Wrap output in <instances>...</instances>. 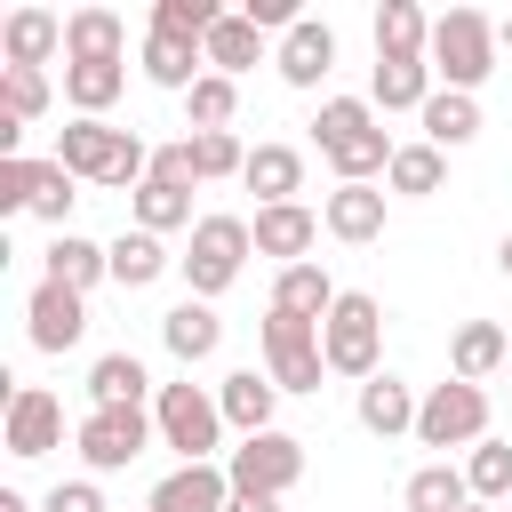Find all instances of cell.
I'll return each instance as SVG.
<instances>
[{
  "instance_id": "51",
  "label": "cell",
  "mask_w": 512,
  "mask_h": 512,
  "mask_svg": "<svg viewBox=\"0 0 512 512\" xmlns=\"http://www.w3.org/2000/svg\"><path fill=\"white\" fill-rule=\"evenodd\" d=\"M504 512H512V504H504Z\"/></svg>"
},
{
  "instance_id": "21",
  "label": "cell",
  "mask_w": 512,
  "mask_h": 512,
  "mask_svg": "<svg viewBox=\"0 0 512 512\" xmlns=\"http://www.w3.org/2000/svg\"><path fill=\"white\" fill-rule=\"evenodd\" d=\"M416 408H424V400H416V392H408L392 368H384V376H368V384H360V400H352L360 432H376V440H400V432H416Z\"/></svg>"
},
{
  "instance_id": "6",
  "label": "cell",
  "mask_w": 512,
  "mask_h": 512,
  "mask_svg": "<svg viewBox=\"0 0 512 512\" xmlns=\"http://www.w3.org/2000/svg\"><path fill=\"white\" fill-rule=\"evenodd\" d=\"M152 424H160V448H176L184 464H216V448H224V408H216V392H200L192 376L184 384H160V400H152Z\"/></svg>"
},
{
  "instance_id": "47",
  "label": "cell",
  "mask_w": 512,
  "mask_h": 512,
  "mask_svg": "<svg viewBox=\"0 0 512 512\" xmlns=\"http://www.w3.org/2000/svg\"><path fill=\"white\" fill-rule=\"evenodd\" d=\"M0 512H40V504H32L24 488H0Z\"/></svg>"
},
{
  "instance_id": "37",
  "label": "cell",
  "mask_w": 512,
  "mask_h": 512,
  "mask_svg": "<svg viewBox=\"0 0 512 512\" xmlns=\"http://www.w3.org/2000/svg\"><path fill=\"white\" fill-rule=\"evenodd\" d=\"M72 200H80V176L48 152V160H32V216L40 224H56V232H72Z\"/></svg>"
},
{
  "instance_id": "1",
  "label": "cell",
  "mask_w": 512,
  "mask_h": 512,
  "mask_svg": "<svg viewBox=\"0 0 512 512\" xmlns=\"http://www.w3.org/2000/svg\"><path fill=\"white\" fill-rule=\"evenodd\" d=\"M312 144H320V160L336 168V184H376V176L392 168V152H400V144L384 136V120H376L368 96H320Z\"/></svg>"
},
{
  "instance_id": "48",
  "label": "cell",
  "mask_w": 512,
  "mask_h": 512,
  "mask_svg": "<svg viewBox=\"0 0 512 512\" xmlns=\"http://www.w3.org/2000/svg\"><path fill=\"white\" fill-rule=\"evenodd\" d=\"M496 272H504V280H512V232H504V240H496Z\"/></svg>"
},
{
  "instance_id": "18",
  "label": "cell",
  "mask_w": 512,
  "mask_h": 512,
  "mask_svg": "<svg viewBox=\"0 0 512 512\" xmlns=\"http://www.w3.org/2000/svg\"><path fill=\"white\" fill-rule=\"evenodd\" d=\"M432 96H440V80H432L424 56H376V72H368V104L376 112H424Z\"/></svg>"
},
{
  "instance_id": "28",
  "label": "cell",
  "mask_w": 512,
  "mask_h": 512,
  "mask_svg": "<svg viewBox=\"0 0 512 512\" xmlns=\"http://www.w3.org/2000/svg\"><path fill=\"white\" fill-rule=\"evenodd\" d=\"M504 368V328L496 320H464L456 336H448V376L456 384H488Z\"/></svg>"
},
{
  "instance_id": "40",
  "label": "cell",
  "mask_w": 512,
  "mask_h": 512,
  "mask_svg": "<svg viewBox=\"0 0 512 512\" xmlns=\"http://www.w3.org/2000/svg\"><path fill=\"white\" fill-rule=\"evenodd\" d=\"M184 112H192V136H208V128H232V112H240V80H224V72H200V80H192V96H184Z\"/></svg>"
},
{
  "instance_id": "42",
  "label": "cell",
  "mask_w": 512,
  "mask_h": 512,
  "mask_svg": "<svg viewBox=\"0 0 512 512\" xmlns=\"http://www.w3.org/2000/svg\"><path fill=\"white\" fill-rule=\"evenodd\" d=\"M192 168H200V184H224V176L248 168V144L232 128H208V136H192Z\"/></svg>"
},
{
  "instance_id": "16",
  "label": "cell",
  "mask_w": 512,
  "mask_h": 512,
  "mask_svg": "<svg viewBox=\"0 0 512 512\" xmlns=\"http://www.w3.org/2000/svg\"><path fill=\"white\" fill-rule=\"evenodd\" d=\"M312 240H320V216H312L304 200L256 208V256H272L280 272H288V264H312Z\"/></svg>"
},
{
  "instance_id": "29",
  "label": "cell",
  "mask_w": 512,
  "mask_h": 512,
  "mask_svg": "<svg viewBox=\"0 0 512 512\" xmlns=\"http://www.w3.org/2000/svg\"><path fill=\"white\" fill-rule=\"evenodd\" d=\"M464 504H480L464 464H416L408 488H400V512H464Z\"/></svg>"
},
{
  "instance_id": "25",
  "label": "cell",
  "mask_w": 512,
  "mask_h": 512,
  "mask_svg": "<svg viewBox=\"0 0 512 512\" xmlns=\"http://www.w3.org/2000/svg\"><path fill=\"white\" fill-rule=\"evenodd\" d=\"M40 280H64V288H96V280H112V248L104 240H88V232H56L48 240V272Z\"/></svg>"
},
{
  "instance_id": "3",
  "label": "cell",
  "mask_w": 512,
  "mask_h": 512,
  "mask_svg": "<svg viewBox=\"0 0 512 512\" xmlns=\"http://www.w3.org/2000/svg\"><path fill=\"white\" fill-rule=\"evenodd\" d=\"M248 256H256V224H248V216H200L192 240H184V256H176V272H184V288H192L200 304H216V296L248 272Z\"/></svg>"
},
{
  "instance_id": "38",
  "label": "cell",
  "mask_w": 512,
  "mask_h": 512,
  "mask_svg": "<svg viewBox=\"0 0 512 512\" xmlns=\"http://www.w3.org/2000/svg\"><path fill=\"white\" fill-rule=\"evenodd\" d=\"M216 24H224V8H216V0H152V32H160V40L200 48Z\"/></svg>"
},
{
  "instance_id": "24",
  "label": "cell",
  "mask_w": 512,
  "mask_h": 512,
  "mask_svg": "<svg viewBox=\"0 0 512 512\" xmlns=\"http://www.w3.org/2000/svg\"><path fill=\"white\" fill-rule=\"evenodd\" d=\"M104 56H128V24L112 8H72L64 16V64H104Z\"/></svg>"
},
{
  "instance_id": "27",
  "label": "cell",
  "mask_w": 512,
  "mask_h": 512,
  "mask_svg": "<svg viewBox=\"0 0 512 512\" xmlns=\"http://www.w3.org/2000/svg\"><path fill=\"white\" fill-rule=\"evenodd\" d=\"M200 56H208V72H224V80H240V72H256L264 64V32L240 16V8H224V24L200 40Z\"/></svg>"
},
{
  "instance_id": "14",
  "label": "cell",
  "mask_w": 512,
  "mask_h": 512,
  "mask_svg": "<svg viewBox=\"0 0 512 512\" xmlns=\"http://www.w3.org/2000/svg\"><path fill=\"white\" fill-rule=\"evenodd\" d=\"M272 72H280L288 88H320V80L336 72V32H328L320 16H304L296 32H280V48H272Z\"/></svg>"
},
{
  "instance_id": "5",
  "label": "cell",
  "mask_w": 512,
  "mask_h": 512,
  "mask_svg": "<svg viewBox=\"0 0 512 512\" xmlns=\"http://www.w3.org/2000/svg\"><path fill=\"white\" fill-rule=\"evenodd\" d=\"M424 64H432L440 88L472 96V88L496 72V16H480V8H448V16H432V48H424Z\"/></svg>"
},
{
  "instance_id": "43",
  "label": "cell",
  "mask_w": 512,
  "mask_h": 512,
  "mask_svg": "<svg viewBox=\"0 0 512 512\" xmlns=\"http://www.w3.org/2000/svg\"><path fill=\"white\" fill-rule=\"evenodd\" d=\"M152 176H160V184H176V192H192V184H200V168H192V136L160 144V152H152Z\"/></svg>"
},
{
  "instance_id": "41",
  "label": "cell",
  "mask_w": 512,
  "mask_h": 512,
  "mask_svg": "<svg viewBox=\"0 0 512 512\" xmlns=\"http://www.w3.org/2000/svg\"><path fill=\"white\" fill-rule=\"evenodd\" d=\"M0 112H8V120H40V112H48V72L0 64Z\"/></svg>"
},
{
  "instance_id": "4",
  "label": "cell",
  "mask_w": 512,
  "mask_h": 512,
  "mask_svg": "<svg viewBox=\"0 0 512 512\" xmlns=\"http://www.w3.org/2000/svg\"><path fill=\"white\" fill-rule=\"evenodd\" d=\"M320 360H328V376H352V384L384 376V304L368 288L336 296V312L320 320Z\"/></svg>"
},
{
  "instance_id": "8",
  "label": "cell",
  "mask_w": 512,
  "mask_h": 512,
  "mask_svg": "<svg viewBox=\"0 0 512 512\" xmlns=\"http://www.w3.org/2000/svg\"><path fill=\"white\" fill-rule=\"evenodd\" d=\"M152 440H160L152 408H88V416H80V432H72V448H80V464H88V472H128Z\"/></svg>"
},
{
  "instance_id": "7",
  "label": "cell",
  "mask_w": 512,
  "mask_h": 512,
  "mask_svg": "<svg viewBox=\"0 0 512 512\" xmlns=\"http://www.w3.org/2000/svg\"><path fill=\"white\" fill-rule=\"evenodd\" d=\"M256 344H264V376H272L280 392H320V376H328V360H320V320L264 304Z\"/></svg>"
},
{
  "instance_id": "35",
  "label": "cell",
  "mask_w": 512,
  "mask_h": 512,
  "mask_svg": "<svg viewBox=\"0 0 512 512\" xmlns=\"http://www.w3.org/2000/svg\"><path fill=\"white\" fill-rule=\"evenodd\" d=\"M336 296H344V288H336L320 264H288V272L272 280V304H280V312H304V320H328Z\"/></svg>"
},
{
  "instance_id": "19",
  "label": "cell",
  "mask_w": 512,
  "mask_h": 512,
  "mask_svg": "<svg viewBox=\"0 0 512 512\" xmlns=\"http://www.w3.org/2000/svg\"><path fill=\"white\" fill-rule=\"evenodd\" d=\"M144 400H160V384L144 376L136 352H96L88 360V408H144Z\"/></svg>"
},
{
  "instance_id": "11",
  "label": "cell",
  "mask_w": 512,
  "mask_h": 512,
  "mask_svg": "<svg viewBox=\"0 0 512 512\" xmlns=\"http://www.w3.org/2000/svg\"><path fill=\"white\" fill-rule=\"evenodd\" d=\"M0 448H8L16 464H32V456L64 448V400H56L48 384H16V392H8V408H0Z\"/></svg>"
},
{
  "instance_id": "20",
  "label": "cell",
  "mask_w": 512,
  "mask_h": 512,
  "mask_svg": "<svg viewBox=\"0 0 512 512\" xmlns=\"http://www.w3.org/2000/svg\"><path fill=\"white\" fill-rule=\"evenodd\" d=\"M216 408H224V424L248 440V432H272V408H280V384L264 376V368H232L224 384H216Z\"/></svg>"
},
{
  "instance_id": "50",
  "label": "cell",
  "mask_w": 512,
  "mask_h": 512,
  "mask_svg": "<svg viewBox=\"0 0 512 512\" xmlns=\"http://www.w3.org/2000/svg\"><path fill=\"white\" fill-rule=\"evenodd\" d=\"M464 512H496V504H464Z\"/></svg>"
},
{
  "instance_id": "34",
  "label": "cell",
  "mask_w": 512,
  "mask_h": 512,
  "mask_svg": "<svg viewBox=\"0 0 512 512\" xmlns=\"http://www.w3.org/2000/svg\"><path fill=\"white\" fill-rule=\"evenodd\" d=\"M152 88H176V96H192V80L208 72V56L200 48H184V40H160V32H144V64H136Z\"/></svg>"
},
{
  "instance_id": "22",
  "label": "cell",
  "mask_w": 512,
  "mask_h": 512,
  "mask_svg": "<svg viewBox=\"0 0 512 512\" xmlns=\"http://www.w3.org/2000/svg\"><path fill=\"white\" fill-rule=\"evenodd\" d=\"M240 184L256 192V208H280V200H296V192H304V152H296V144H248Z\"/></svg>"
},
{
  "instance_id": "33",
  "label": "cell",
  "mask_w": 512,
  "mask_h": 512,
  "mask_svg": "<svg viewBox=\"0 0 512 512\" xmlns=\"http://www.w3.org/2000/svg\"><path fill=\"white\" fill-rule=\"evenodd\" d=\"M104 248H112V280H120V288H152V280L176 264L168 240H160V232H136V224H128L120 240H104Z\"/></svg>"
},
{
  "instance_id": "49",
  "label": "cell",
  "mask_w": 512,
  "mask_h": 512,
  "mask_svg": "<svg viewBox=\"0 0 512 512\" xmlns=\"http://www.w3.org/2000/svg\"><path fill=\"white\" fill-rule=\"evenodd\" d=\"M496 48H512V16H504V24H496Z\"/></svg>"
},
{
  "instance_id": "39",
  "label": "cell",
  "mask_w": 512,
  "mask_h": 512,
  "mask_svg": "<svg viewBox=\"0 0 512 512\" xmlns=\"http://www.w3.org/2000/svg\"><path fill=\"white\" fill-rule=\"evenodd\" d=\"M464 480H472V496L480 504H512V440H480L472 456H464Z\"/></svg>"
},
{
  "instance_id": "2",
  "label": "cell",
  "mask_w": 512,
  "mask_h": 512,
  "mask_svg": "<svg viewBox=\"0 0 512 512\" xmlns=\"http://www.w3.org/2000/svg\"><path fill=\"white\" fill-rule=\"evenodd\" d=\"M56 160L80 176V184H104V192H136L152 176V144L112 128V120H72L56 128Z\"/></svg>"
},
{
  "instance_id": "31",
  "label": "cell",
  "mask_w": 512,
  "mask_h": 512,
  "mask_svg": "<svg viewBox=\"0 0 512 512\" xmlns=\"http://www.w3.org/2000/svg\"><path fill=\"white\" fill-rule=\"evenodd\" d=\"M440 184H448V152H440V144H424V136H416V144H400V152H392V168H384V192H400V200H432Z\"/></svg>"
},
{
  "instance_id": "26",
  "label": "cell",
  "mask_w": 512,
  "mask_h": 512,
  "mask_svg": "<svg viewBox=\"0 0 512 512\" xmlns=\"http://www.w3.org/2000/svg\"><path fill=\"white\" fill-rule=\"evenodd\" d=\"M56 48H64V16H48V8H16V16L0 24V56H8V64H32V72H40Z\"/></svg>"
},
{
  "instance_id": "32",
  "label": "cell",
  "mask_w": 512,
  "mask_h": 512,
  "mask_svg": "<svg viewBox=\"0 0 512 512\" xmlns=\"http://www.w3.org/2000/svg\"><path fill=\"white\" fill-rule=\"evenodd\" d=\"M128 216H136V232H192L200 216H192V192H176V184H160V176H144L136 192H128Z\"/></svg>"
},
{
  "instance_id": "44",
  "label": "cell",
  "mask_w": 512,
  "mask_h": 512,
  "mask_svg": "<svg viewBox=\"0 0 512 512\" xmlns=\"http://www.w3.org/2000/svg\"><path fill=\"white\" fill-rule=\"evenodd\" d=\"M0 216H32V160H0Z\"/></svg>"
},
{
  "instance_id": "13",
  "label": "cell",
  "mask_w": 512,
  "mask_h": 512,
  "mask_svg": "<svg viewBox=\"0 0 512 512\" xmlns=\"http://www.w3.org/2000/svg\"><path fill=\"white\" fill-rule=\"evenodd\" d=\"M224 504H232V472L224 464H176L144 496V512H224Z\"/></svg>"
},
{
  "instance_id": "15",
  "label": "cell",
  "mask_w": 512,
  "mask_h": 512,
  "mask_svg": "<svg viewBox=\"0 0 512 512\" xmlns=\"http://www.w3.org/2000/svg\"><path fill=\"white\" fill-rule=\"evenodd\" d=\"M320 232L344 240V248L384 240V192H376V184H336V192L320 200Z\"/></svg>"
},
{
  "instance_id": "30",
  "label": "cell",
  "mask_w": 512,
  "mask_h": 512,
  "mask_svg": "<svg viewBox=\"0 0 512 512\" xmlns=\"http://www.w3.org/2000/svg\"><path fill=\"white\" fill-rule=\"evenodd\" d=\"M416 120H424V144H440V152H464V144L488 128V120H480V96H456V88H440Z\"/></svg>"
},
{
  "instance_id": "12",
  "label": "cell",
  "mask_w": 512,
  "mask_h": 512,
  "mask_svg": "<svg viewBox=\"0 0 512 512\" xmlns=\"http://www.w3.org/2000/svg\"><path fill=\"white\" fill-rule=\"evenodd\" d=\"M24 336H32V352H72L88 336V296L64 288V280H40L24 296Z\"/></svg>"
},
{
  "instance_id": "45",
  "label": "cell",
  "mask_w": 512,
  "mask_h": 512,
  "mask_svg": "<svg viewBox=\"0 0 512 512\" xmlns=\"http://www.w3.org/2000/svg\"><path fill=\"white\" fill-rule=\"evenodd\" d=\"M40 512H104V488H96V480H56V488L40 496Z\"/></svg>"
},
{
  "instance_id": "9",
  "label": "cell",
  "mask_w": 512,
  "mask_h": 512,
  "mask_svg": "<svg viewBox=\"0 0 512 512\" xmlns=\"http://www.w3.org/2000/svg\"><path fill=\"white\" fill-rule=\"evenodd\" d=\"M488 440V392L480 384H432L416 408V448H480Z\"/></svg>"
},
{
  "instance_id": "23",
  "label": "cell",
  "mask_w": 512,
  "mask_h": 512,
  "mask_svg": "<svg viewBox=\"0 0 512 512\" xmlns=\"http://www.w3.org/2000/svg\"><path fill=\"white\" fill-rule=\"evenodd\" d=\"M128 88V56H104V64H64V104L72 120H104Z\"/></svg>"
},
{
  "instance_id": "17",
  "label": "cell",
  "mask_w": 512,
  "mask_h": 512,
  "mask_svg": "<svg viewBox=\"0 0 512 512\" xmlns=\"http://www.w3.org/2000/svg\"><path fill=\"white\" fill-rule=\"evenodd\" d=\"M160 344H168V360H176V368H200V360H216V344H224V320H216V304H200V296L168 304V312H160Z\"/></svg>"
},
{
  "instance_id": "46",
  "label": "cell",
  "mask_w": 512,
  "mask_h": 512,
  "mask_svg": "<svg viewBox=\"0 0 512 512\" xmlns=\"http://www.w3.org/2000/svg\"><path fill=\"white\" fill-rule=\"evenodd\" d=\"M224 512H280V496H248V488H232V504Z\"/></svg>"
},
{
  "instance_id": "10",
  "label": "cell",
  "mask_w": 512,
  "mask_h": 512,
  "mask_svg": "<svg viewBox=\"0 0 512 512\" xmlns=\"http://www.w3.org/2000/svg\"><path fill=\"white\" fill-rule=\"evenodd\" d=\"M224 472H232V488H248V496H288L296 480H304V440L296 432H248L240 448H224Z\"/></svg>"
},
{
  "instance_id": "36",
  "label": "cell",
  "mask_w": 512,
  "mask_h": 512,
  "mask_svg": "<svg viewBox=\"0 0 512 512\" xmlns=\"http://www.w3.org/2000/svg\"><path fill=\"white\" fill-rule=\"evenodd\" d=\"M432 48V16L416 0H384L376 8V56H424Z\"/></svg>"
}]
</instances>
